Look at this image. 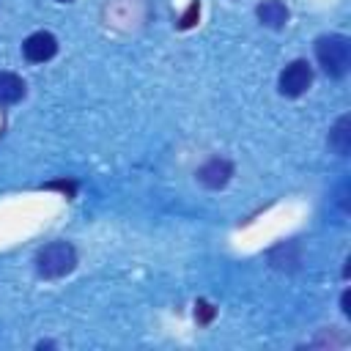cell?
<instances>
[{"label":"cell","instance_id":"6da1fadb","mask_svg":"<svg viewBox=\"0 0 351 351\" xmlns=\"http://www.w3.org/2000/svg\"><path fill=\"white\" fill-rule=\"evenodd\" d=\"M315 60L329 77H335V80L346 77L348 69H351V41H348V36H343V33L318 36L315 38Z\"/></svg>","mask_w":351,"mask_h":351},{"label":"cell","instance_id":"7a4b0ae2","mask_svg":"<svg viewBox=\"0 0 351 351\" xmlns=\"http://www.w3.org/2000/svg\"><path fill=\"white\" fill-rule=\"evenodd\" d=\"M77 269V250L69 241H52L36 252V274L44 280H60Z\"/></svg>","mask_w":351,"mask_h":351},{"label":"cell","instance_id":"3957f363","mask_svg":"<svg viewBox=\"0 0 351 351\" xmlns=\"http://www.w3.org/2000/svg\"><path fill=\"white\" fill-rule=\"evenodd\" d=\"M313 85V66L307 60H291L282 71H280V80H277V88L282 96L288 99H296L302 93H307V88Z\"/></svg>","mask_w":351,"mask_h":351},{"label":"cell","instance_id":"277c9868","mask_svg":"<svg viewBox=\"0 0 351 351\" xmlns=\"http://www.w3.org/2000/svg\"><path fill=\"white\" fill-rule=\"evenodd\" d=\"M22 55L30 63H47L58 55V38L49 30H36L22 41Z\"/></svg>","mask_w":351,"mask_h":351},{"label":"cell","instance_id":"5b68a950","mask_svg":"<svg viewBox=\"0 0 351 351\" xmlns=\"http://www.w3.org/2000/svg\"><path fill=\"white\" fill-rule=\"evenodd\" d=\"M197 181L206 186V189H222L230 178H233V162L225 159V156H211L208 162H203L197 167Z\"/></svg>","mask_w":351,"mask_h":351},{"label":"cell","instance_id":"8992f818","mask_svg":"<svg viewBox=\"0 0 351 351\" xmlns=\"http://www.w3.org/2000/svg\"><path fill=\"white\" fill-rule=\"evenodd\" d=\"M255 16H258V22H261L263 27L282 30V27L288 25L291 11H288V5H285L282 0H263V3L255 5Z\"/></svg>","mask_w":351,"mask_h":351},{"label":"cell","instance_id":"52a82bcc","mask_svg":"<svg viewBox=\"0 0 351 351\" xmlns=\"http://www.w3.org/2000/svg\"><path fill=\"white\" fill-rule=\"evenodd\" d=\"M329 148L337 156H348V151H351V118L348 115H340L335 121V126L329 129Z\"/></svg>","mask_w":351,"mask_h":351},{"label":"cell","instance_id":"ba28073f","mask_svg":"<svg viewBox=\"0 0 351 351\" xmlns=\"http://www.w3.org/2000/svg\"><path fill=\"white\" fill-rule=\"evenodd\" d=\"M25 96V80L14 71H0V107L16 104Z\"/></svg>","mask_w":351,"mask_h":351},{"label":"cell","instance_id":"9c48e42d","mask_svg":"<svg viewBox=\"0 0 351 351\" xmlns=\"http://www.w3.org/2000/svg\"><path fill=\"white\" fill-rule=\"evenodd\" d=\"M274 255H282V261L277 258V261H271V266H277V269H296V263H299V250H296V244H280V247H274L271 250Z\"/></svg>","mask_w":351,"mask_h":351},{"label":"cell","instance_id":"30bf717a","mask_svg":"<svg viewBox=\"0 0 351 351\" xmlns=\"http://www.w3.org/2000/svg\"><path fill=\"white\" fill-rule=\"evenodd\" d=\"M214 315H217V307L214 304H208L206 299H197L195 302V318H197V324H211L214 321Z\"/></svg>","mask_w":351,"mask_h":351},{"label":"cell","instance_id":"8fae6325","mask_svg":"<svg viewBox=\"0 0 351 351\" xmlns=\"http://www.w3.org/2000/svg\"><path fill=\"white\" fill-rule=\"evenodd\" d=\"M197 16H200V0H192V3H189V8L184 11V16L178 19V27H181V30L192 27V25L197 22Z\"/></svg>","mask_w":351,"mask_h":351},{"label":"cell","instance_id":"7c38bea8","mask_svg":"<svg viewBox=\"0 0 351 351\" xmlns=\"http://www.w3.org/2000/svg\"><path fill=\"white\" fill-rule=\"evenodd\" d=\"M44 189H58V192H63L66 197H74V195H77V184H74V181H66V178L49 181V184H44Z\"/></svg>","mask_w":351,"mask_h":351},{"label":"cell","instance_id":"4fadbf2b","mask_svg":"<svg viewBox=\"0 0 351 351\" xmlns=\"http://www.w3.org/2000/svg\"><path fill=\"white\" fill-rule=\"evenodd\" d=\"M340 310H343V315H351V307H348V291H343V296H340Z\"/></svg>","mask_w":351,"mask_h":351},{"label":"cell","instance_id":"5bb4252c","mask_svg":"<svg viewBox=\"0 0 351 351\" xmlns=\"http://www.w3.org/2000/svg\"><path fill=\"white\" fill-rule=\"evenodd\" d=\"M55 3H71V0H55Z\"/></svg>","mask_w":351,"mask_h":351}]
</instances>
